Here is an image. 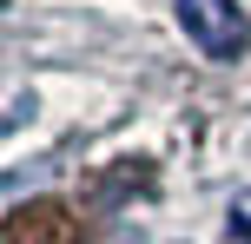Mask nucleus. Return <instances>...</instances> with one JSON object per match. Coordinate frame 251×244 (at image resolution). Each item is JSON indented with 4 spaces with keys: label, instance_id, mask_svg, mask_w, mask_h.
<instances>
[{
    "label": "nucleus",
    "instance_id": "f257e3e1",
    "mask_svg": "<svg viewBox=\"0 0 251 244\" xmlns=\"http://www.w3.org/2000/svg\"><path fill=\"white\" fill-rule=\"evenodd\" d=\"M172 13L205 60H238L245 40H251V20H245L238 0H172Z\"/></svg>",
    "mask_w": 251,
    "mask_h": 244
},
{
    "label": "nucleus",
    "instance_id": "f03ea898",
    "mask_svg": "<svg viewBox=\"0 0 251 244\" xmlns=\"http://www.w3.org/2000/svg\"><path fill=\"white\" fill-rule=\"evenodd\" d=\"M225 244H251V192L231 205V231H225Z\"/></svg>",
    "mask_w": 251,
    "mask_h": 244
}]
</instances>
